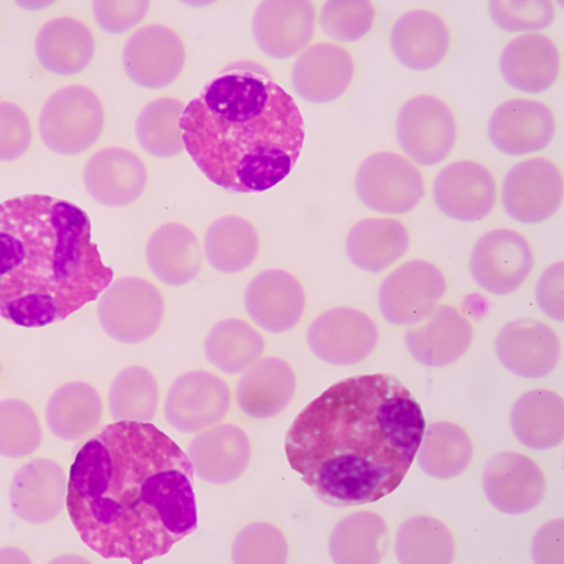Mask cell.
<instances>
[{
    "instance_id": "1",
    "label": "cell",
    "mask_w": 564,
    "mask_h": 564,
    "mask_svg": "<svg viewBox=\"0 0 564 564\" xmlns=\"http://www.w3.org/2000/svg\"><path fill=\"white\" fill-rule=\"evenodd\" d=\"M193 477L187 453L154 423L113 422L74 459L68 517L102 558L164 557L197 529Z\"/></svg>"
},
{
    "instance_id": "2",
    "label": "cell",
    "mask_w": 564,
    "mask_h": 564,
    "mask_svg": "<svg viewBox=\"0 0 564 564\" xmlns=\"http://www.w3.org/2000/svg\"><path fill=\"white\" fill-rule=\"evenodd\" d=\"M425 430L422 406L398 378L360 375L332 386L296 415L285 453L325 505L352 508L401 487Z\"/></svg>"
},
{
    "instance_id": "3",
    "label": "cell",
    "mask_w": 564,
    "mask_h": 564,
    "mask_svg": "<svg viewBox=\"0 0 564 564\" xmlns=\"http://www.w3.org/2000/svg\"><path fill=\"white\" fill-rule=\"evenodd\" d=\"M185 152L217 187L270 191L291 174L304 138L294 98L262 65L238 62L209 78L180 121Z\"/></svg>"
},
{
    "instance_id": "4",
    "label": "cell",
    "mask_w": 564,
    "mask_h": 564,
    "mask_svg": "<svg viewBox=\"0 0 564 564\" xmlns=\"http://www.w3.org/2000/svg\"><path fill=\"white\" fill-rule=\"evenodd\" d=\"M113 279L85 209L47 195L0 202V316L7 323H62L97 302Z\"/></svg>"
},
{
    "instance_id": "5",
    "label": "cell",
    "mask_w": 564,
    "mask_h": 564,
    "mask_svg": "<svg viewBox=\"0 0 564 564\" xmlns=\"http://www.w3.org/2000/svg\"><path fill=\"white\" fill-rule=\"evenodd\" d=\"M107 123L105 97L85 82H68L53 89L35 121L41 143L61 156L88 154L105 138Z\"/></svg>"
},
{
    "instance_id": "6",
    "label": "cell",
    "mask_w": 564,
    "mask_h": 564,
    "mask_svg": "<svg viewBox=\"0 0 564 564\" xmlns=\"http://www.w3.org/2000/svg\"><path fill=\"white\" fill-rule=\"evenodd\" d=\"M97 302L101 332L123 347H140L154 340L166 324V294L147 275L126 274L113 279Z\"/></svg>"
},
{
    "instance_id": "7",
    "label": "cell",
    "mask_w": 564,
    "mask_h": 564,
    "mask_svg": "<svg viewBox=\"0 0 564 564\" xmlns=\"http://www.w3.org/2000/svg\"><path fill=\"white\" fill-rule=\"evenodd\" d=\"M122 69L140 89L164 90L184 76L188 44L172 24L151 22L131 32L123 43Z\"/></svg>"
},
{
    "instance_id": "8",
    "label": "cell",
    "mask_w": 564,
    "mask_h": 564,
    "mask_svg": "<svg viewBox=\"0 0 564 564\" xmlns=\"http://www.w3.org/2000/svg\"><path fill=\"white\" fill-rule=\"evenodd\" d=\"M356 192L370 212L386 217L405 216L425 199L426 180L409 156L393 151L375 152L358 167Z\"/></svg>"
},
{
    "instance_id": "9",
    "label": "cell",
    "mask_w": 564,
    "mask_h": 564,
    "mask_svg": "<svg viewBox=\"0 0 564 564\" xmlns=\"http://www.w3.org/2000/svg\"><path fill=\"white\" fill-rule=\"evenodd\" d=\"M234 405V391L220 373L191 369L171 382L163 401L164 420L183 435H196L225 422Z\"/></svg>"
},
{
    "instance_id": "10",
    "label": "cell",
    "mask_w": 564,
    "mask_h": 564,
    "mask_svg": "<svg viewBox=\"0 0 564 564\" xmlns=\"http://www.w3.org/2000/svg\"><path fill=\"white\" fill-rule=\"evenodd\" d=\"M397 139L403 155L422 167L446 162L458 142V121L443 98L422 94L410 98L397 118Z\"/></svg>"
},
{
    "instance_id": "11",
    "label": "cell",
    "mask_w": 564,
    "mask_h": 564,
    "mask_svg": "<svg viewBox=\"0 0 564 564\" xmlns=\"http://www.w3.org/2000/svg\"><path fill=\"white\" fill-rule=\"evenodd\" d=\"M446 274L426 259H411L382 280L378 304L382 318L397 327L422 323L446 296Z\"/></svg>"
},
{
    "instance_id": "12",
    "label": "cell",
    "mask_w": 564,
    "mask_h": 564,
    "mask_svg": "<svg viewBox=\"0 0 564 564\" xmlns=\"http://www.w3.org/2000/svg\"><path fill=\"white\" fill-rule=\"evenodd\" d=\"M307 347L321 361L349 368L368 360L380 347L381 330L377 321L360 308L333 307L308 325Z\"/></svg>"
},
{
    "instance_id": "13",
    "label": "cell",
    "mask_w": 564,
    "mask_h": 564,
    "mask_svg": "<svg viewBox=\"0 0 564 564\" xmlns=\"http://www.w3.org/2000/svg\"><path fill=\"white\" fill-rule=\"evenodd\" d=\"M536 267L533 246L514 229L500 228L481 235L469 258L476 285L494 296H508L529 282Z\"/></svg>"
},
{
    "instance_id": "14",
    "label": "cell",
    "mask_w": 564,
    "mask_h": 564,
    "mask_svg": "<svg viewBox=\"0 0 564 564\" xmlns=\"http://www.w3.org/2000/svg\"><path fill=\"white\" fill-rule=\"evenodd\" d=\"M82 180L90 199L100 207L122 209L145 196L151 184V169L133 148L112 143L89 155Z\"/></svg>"
},
{
    "instance_id": "15",
    "label": "cell",
    "mask_w": 564,
    "mask_h": 564,
    "mask_svg": "<svg viewBox=\"0 0 564 564\" xmlns=\"http://www.w3.org/2000/svg\"><path fill=\"white\" fill-rule=\"evenodd\" d=\"M242 304L250 323L270 335L295 330L308 307L303 280L280 267L258 273L247 283Z\"/></svg>"
},
{
    "instance_id": "16",
    "label": "cell",
    "mask_w": 564,
    "mask_h": 564,
    "mask_svg": "<svg viewBox=\"0 0 564 564\" xmlns=\"http://www.w3.org/2000/svg\"><path fill=\"white\" fill-rule=\"evenodd\" d=\"M68 476L59 460L40 456L20 465L8 500L20 521L31 527L55 524L67 510Z\"/></svg>"
},
{
    "instance_id": "17",
    "label": "cell",
    "mask_w": 564,
    "mask_h": 564,
    "mask_svg": "<svg viewBox=\"0 0 564 564\" xmlns=\"http://www.w3.org/2000/svg\"><path fill=\"white\" fill-rule=\"evenodd\" d=\"M506 213L522 225H541L560 212L563 175L553 160L533 156L518 163L501 185Z\"/></svg>"
},
{
    "instance_id": "18",
    "label": "cell",
    "mask_w": 564,
    "mask_h": 564,
    "mask_svg": "<svg viewBox=\"0 0 564 564\" xmlns=\"http://www.w3.org/2000/svg\"><path fill=\"white\" fill-rule=\"evenodd\" d=\"M98 53L96 29L74 14H57L36 29L34 55L41 72L72 78L93 67Z\"/></svg>"
},
{
    "instance_id": "19",
    "label": "cell",
    "mask_w": 564,
    "mask_h": 564,
    "mask_svg": "<svg viewBox=\"0 0 564 564\" xmlns=\"http://www.w3.org/2000/svg\"><path fill=\"white\" fill-rule=\"evenodd\" d=\"M484 491L498 512L522 517L545 501L547 479L541 465L524 453L501 452L485 468Z\"/></svg>"
},
{
    "instance_id": "20",
    "label": "cell",
    "mask_w": 564,
    "mask_h": 564,
    "mask_svg": "<svg viewBox=\"0 0 564 564\" xmlns=\"http://www.w3.org/2000/svg\"><path fill=\"white\" fill-rule=\"evenodd\" d=\"M185 453L197 479L213 487H228L249 471L253 443L245 427L221 422L193 436Z\"/></svg>"
},
{
    "instance_id": "21",
    "label": "cell",
    "mask_w": 564,
    "mask_h": 564,
    "mask_svg": "<svg viewBox=\"0 0 564 564\" xmlns=\"http://www.w3.org/2000/svg\"><path fill=\"white\" fill-rule=\"evenodd\" d=\"M318 11L307 0H270L254 11L252 34L263 55L286 61L302 55L315 39Z\"/></svg>"
},
{
    "instance_id": "22",
    "label": "cell",
    "mask_w": 564,
    "mask_h": 564,
    "mask_svg": "<svg viewBox=\"0 0 564 564\" xmlns=\"http://www.w3.org/2000/svg\"><path fill=\"white\" fill-rule=\"evenodd\" d=\"M498 360L508 372L524 380H542L562 361V339L551 325L538 319H513L496 339Z\"/></svg>"
},
{
    "instance_id": "23",
    "label": "cell",
    "mask_w": 564,
    "mask_h": 564,
    "mask_svg": "<svg viewBox=\"0 0 564 564\" xmlns=\"http://www.w3.org/2000/svg\"><path fill=\"white\" fill-rule=\"evenodd\" d=\"M434 200L444 216L460 224L484 220L496 209L498 184L491 169L475 160L447 164L436 176Z\"/></svg>"
},
{
    "instance_id": "24",
    "label": "cell",
    "mask_w": 564,
    "mask_h": 564,
    "mask_svg": "<svg viewBox=\"0 0 564 564\" xmlns=\"http://www.w3.org/2000/svg\"><path fill=\"white\" fill-rule=\"evenodd\" d=\"M475 336V325L460 308L440 304L422 323L406 330L405 347L419 365L443 369L467 356Z\"/></svg>"
},
{
    "instance_id": "25",
    "label": "cell",
    "mask_w": 564,
    "mask_h": 564,
    "mask_svg": "<svg viewBox=\"0 0 564 564\" xmlns=\"http://www.w3.org/2000/svg\"><path fill=\"white\" fill-rule=\"evenodd\" d=\"M557 118L545 102L513 98L494 110L488 123L489 140L501 154L525 156L551 145Z\"/></svg>"
},
{
    "instance_id": "26",
    "label": "cell",
    "mask_w": 564,
    "mask_h": 564,
    "mask_svg": "<svg viewBox=\"0 0 564 564\" xmlns=\"http://www.w3.org/2000/svg\"><path fill=\"white\" fill-rule=\"evenodd\" d=\"M204 261L199 234L184 221H164L148 235L145 262L159 285L172 290L193 285Z\"/></svg>"
},
{
    "instance_id": "27",
    "label": "cell",
    "mask_w": 564,
    "mask_h": 564,
    "mask_svg": "<svg viewBox=\"0 0 564 564\" xmlns=\"http://www.w3.org/2000/svg\"><path fill=\"white\" fill-rule=\"evenodd\" d=\"M299 373L286 358L263 356L241 373L234 401L246 417L267 422L285 413L299 393Z\"/></svg>"
},
{
    "instance_id": "28",
    "label": "cell",
    "mask_w": 564,
    "mask_h": 564,
    "mask_svg": "<svg viewBox=\"0 0 564 564\" xmlns=\"http://www.w3.org/2000/svg\"><path fill=\"white\" fill-rule=\"evenodd\" d=\"M356 78V59L345 45L311 44L296 56L291 80L295 93L311 105H330L344 97Z\"/></svg>"
},
{
    "instance_id": "29",
    "label": "cell",
    "mask_w": 564,
    "mask_h": 564,
    "mask_svg": "<svg viewBox=\"0 0 564 564\" xmlns=\"http://www.w3.org/2000/svg\"><path fill=\"white\" fill-rule=\"evenodd\" d=\"M453 35L446 19L431 10L403 14L391 28L390 47L399 64L411 72H431L447 59Z\"/></svg>"
},
{
    "instance_id": "30",
    "label": "cell",
    "mask_w": 564,
    "mask_h": 564,
    "mask_svg": "<svg viewBox=\"0 0 564 564\" xmlns=\"http://www.w3.org/2000/svg\"><path fill=\"white\" fill-rule=\"evenodd\" d=\"M106 401L100 389L86 380L62 382L45 403V426L64 443L89 438L101 426Z\"/></svg>"
},
{
    "instance_id": "31",
    "label": "cell",
    "mask_w": 564,
    "mask_h": 564,
    "mask_svg": "<svg viewBox=\"0 0 564 564\" xmlns=\"http://www.w3.org/2000/svg\"><path fill=\"white\" fill-rule=\"evenodd\" d=\"M500 72L510 88L538 96L557 84L562 74V53L550 36L539 32L520 35L501 53Z\"/></svg>"
},
{
    "instance_id": "32",
    "label": "cell",
    "mask_w": 564,
    "mask_h": 564,
    "mask_svg": "<svg viewBox=\"0 0 564 564\" xmlns=\"http://www.w3.org/2000/svg\"><path fill=\"white\" fill-rule=\"evenodd\" d=\"M204 259L217 273L238 275L252 269L262 252V235L257 224L242 214L214 218L202 238Z\"/></svg>"
},
{
    "instance_id": "33",
    "label": "cell",
    "mask_w": 564,
    "mask_h": 564,
    "mask_svg": "<svg viewBox=\"0 0 564 564\" xmlns=\"http://www.w3.org/2000/svg\"><path fill=\"white\" fill-rule=\"evenodd\" d=\"M409 228L394 217H368L349 230L345 249L356 269L380 274L409 252Z\"/></svg>"
},
{
    "instance_id": "34",
    "label": "cell",
    "mask_w": 564,
    "mask_h": 564,
    "mask_svg": "<svg viewBox=\"0 0 564 564\" xmlns=\"http://www.w3.org/2000/svg\"><path fill=\"white\" fill-rule=\"evenodd\" d=\"M514 438L527 448L553 451L564 438V405L557 391H527L514 402L510 413Z\"/></svg>"
},
{
    "instance_id": "35",
    "label": "cell",
    "mask_w": 564,
    "mask_h": 564,
    "mask_svg": "<svg viewBox=\"0 0 564 564\" xmlns=\"http://www.w3.org/2000/svg\"><path fill=\"white\" fill-rule=\"evenodd\" d=\"M162 405V384L145 365L118 370L107 390L106 410L112 422L154 423Z\"/></svg>"
},
{
    "instance_id": "36",
    "label": "cell",
    "mask_w": 564,
    "mask_h": 564,
    "mask_svg": "<svg viewBox=\"0 0 564 564\" xmlns=\"http://www.w3.org/2000/svg\"><path fill=\"white\" fill-rule=\"evenodd\" d=\"M267 339L250 321L225 318L209 328L204 339V356L217 372L241 375L265 356Z\"/></svg>"
},
{
    "instance_id": "37",
    "label": "cell",
    "mask_w": 564,
    "mask_h": 564,
    "mask_svg": "<svg viewBox=\"0 0 564 564\" xmlns=\"http://www.w3.org/2000/svg\"><path fill=\"white\" fill-rule=\"evenodd\" d=\"M473 436L455 422H434L426 426L417 456L420 468L436 480L458 479L475 460Z\"/></svg>"
},
{
    "instance_id": "38",
    "label": "cell",
    "mask_w": 564,
    "mask_h": 564,
    "mask_svg": "<svg viewBox=\"0 0 564 564\" xmlns=\"http://www.w3.org/2000/svg\"><path fill=\"white\" fill-rule=\"evenodd\" d=\"M185 102L174 94H163L145 102L134 121L140 150L156 160H174L185 152L180 121Z\"/></svg>"
},
{
    "instance_id": "39",
    "label": "cell",
    "mask_w": 564,
    "mask_h": 564,
    "mask_svg": "<svg viewBox=\"0 0 564 564\" xmlns=\"http://www.w3.org/2000/svg\"><path fill=\"white\" fill-rule=\"evenodd\" d=\"M389 546V524L381 514L357 512L337 522L328 551L337 564L382 562Z\"/></svg>"
},
{
    "instance_id": "40",
    "label": "cell",
    "mask_w": 564,
    "mask_h": 564,
    "mask_svg": "<svg viewBox=\"0 0 564 564\" xmlns=\"http://www.w3.org/2000/svg\"><path fill=\"white\" fill-rule=\"evenodd\" d=\"M458 545L443 521L417 514L399 527L394 554L403 564H446L455 562Z\"/></svg>"
},
{
    "instance_id": "41",
    "label": "cell",
    "mask_w": 564,
    "mask_h": 564,
    "mask_svg": "<svg viewBox=\"0 0 564 564\" xmlns=\"http://www.w3.org/2000/svg\"><path fill=\"white\" fill-rule=\"evenodd\" d=\"M43 420L26 399H0V456L20 460L32 458L44 444Z\"/></svg>"
},
{
    "instance_id": "42",
    "label": "cell",
    "mask_w": 564,
    "mask_h": 564,
    "mask_svg": "<svg viewBox=\"0 0 564 564\" xmlns=\"http://www.w3.org/2000/svg\"><path fill=\"white\" fill-rule=\"evenodd\" d=\"M378 11L366 0H333L318 12V26L336 44L357 43L366 39L377 24Z\"/></svg>"
},
{
    "instance_id": "43",
    "label": "cell",
    "mask_w": 564,
    "mask_h": 564,
    "mask_svg": "<svg viewBox=\"0 0 564 564\" xmlns=\"http://www.w3.org/2000/svg\"><path fill=\"white\" fill-rule=\"evenodd\" d=\"M290 557L291 546L286 534L271 522H250L234 539V563L282 564L290 562Z\"/></svg>"
},
{
    "instance_id": "44",
    "label": "cell",
    "mask_w": 564,
    "mask_h": 564,
    "mask_svg": "<svg viewBox=\"0 0 564 564\" xmlns=\"http://www.w3.org/2000/svg\"><path fill=\"white\" fill-rule=\"evenodd\" d=\"M36 126L23 102L0 97V164H15L34 150Z\"/></svg>"
},
{
    "instance_id": "45",
    "label": "cell",
    "mask_w": 564,
    "mask_h": 564,
    "mask_svg": "<svg viewBox=\"0 0 564 564\" xmlns=\"http://www.w3.org/2000/svg\"><path fill=\"white\" fill-rule=\"evenodd\" d=\"M492 22L510 34H538L550 26L555 20L553 2L538 0V2H498L489 3Z\"/></svg>"
},
{
    "instance_id": "46",
    "label": "cell",
    "mask_w": 564,
    "mask_h": 564,
    "mask_svg": "<svg viewBox=\"0 0 564 564\" xmlns=\"http://www.w3.org/2000/svg\"><path fill=\"white\" fill-rule=\"evenodd\" d=\"M151 7L152 3L145 0H135V2L100 0V2H94L93 15L97 26L105 34L126 35L145 24Z\"/></svg>"
},
{
    "instance_id": "47",
    "label": "cell",
    "mask_w": 564,
    "mask_h": 564,
    "mask_svg": "<svg viewBox=\"0 0 564 564\" xmlns=\"http://www.w3.org/2000/svg\"><path fill=\"white\" fill-rule=\"evenodd\" d=\"M563 262L547 267L536 285V303L543 315L562 323L564 319Z\"/></svg>"
},
{
    "instance_id": "48",
    "label": "cell",
    "mask_w": 564,
    "mask_h": 564,
    "mask_svg": "<svg viewBox=\"0 0 564 564\" xmlns=\"http://www.w3.org/2000/svg\"><path fill=\"white\" fill-rule=\"evenodd\" d=\"M563 520L547 522L539 529L533 541V558L536 563L554 564L564 562Z\"/></svg>"
},
{
    "instance_id": "49",
    "label": "cell",
    "mask_w": 564,
    "mask_h": 564,
    "mask_svg": "<svg viewBox=\"0 0 564 564\" xmlns=\"http://www.w3.org/2000/svg\"><path fill=\"white\" fill-rule=\"evenodd\" d=\"M34 563V558L23 547L7 545L0 546V564Z\"/></svg>"
},
{
    "instance_id": "50",
    "label": "cell",
    "mask_w": 564,
    "mask_h": 564,
    "mask_svg": "<svg viewBox=\"0 0 564 564\" xmlns=\"http://www.w3.org/2000/svg\"><path fill=\"white\" fill-rule=\"evenodd\" d=\"M3 378H6V361H3L2 354H0V384H2Z\"/></svg>"
},
{
    "instance_id": "51",
    "label": "cell",
    "mask_w": 564,
    "mask_h": 564,
    "mask_svg": "<svg viewBox=\"0 0 564 564\" xmlns=\"http://www.w3.org/2000/svg\"><path fill=\"white\" fill-rule=\"evenodd\" d=\"M0 34H2V14H0Z\"/></svg>"
}]
</instances>
